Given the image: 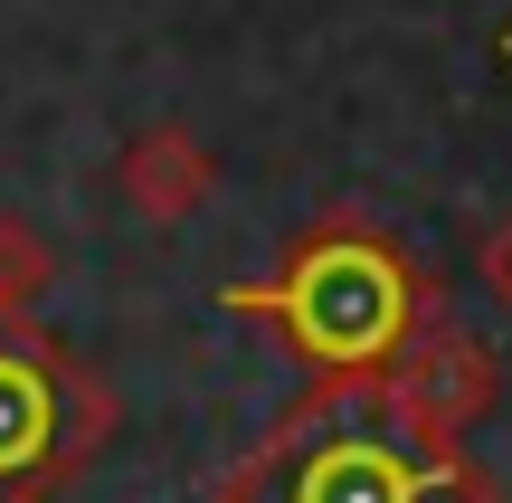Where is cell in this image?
<instances>
[{
	"mask_svg": "<svg viewBox=\"0 0 512 503\" xmlns=\"http://www.w3.org/2000/svg\"><path fill=\"white\" fill-rule=\"evenodd\" d=\"M285 503H418V466L380 437H332L285 475Z\"/></svg>",
	"mask_w": 512,
	"mask_h": 503,
	"instance_id": "6da1fadb",
	"label": "cell"
}]
</instances>
